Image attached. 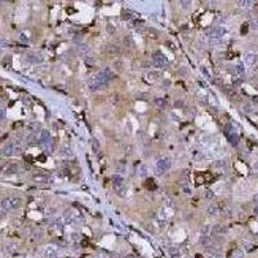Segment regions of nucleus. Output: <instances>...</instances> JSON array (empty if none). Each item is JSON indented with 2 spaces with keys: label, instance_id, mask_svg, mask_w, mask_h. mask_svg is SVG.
Masks as SVG:
<instances>
[{
  "label": "nucleus",
  "instance_id": "f257e3e1",
  "mask_svg": "<svg viewBox=\"0 0 258 258\" xmlns=\"http://www.w3.org/2000/svg\"><path fill=\"white\" fill-rule=\"evenodd\" d=\"M22 205V199L18 196H9V197H4L0 201V207L1 210L4 212H9V210H16L21 208Z\"/></svg>",
  "mask_w": 258,
  "mask_h": 258
},
{
  "label": "nucleus",
  "instance_id": "f03ea898",
  "mask_svg": "<svg viewBox=\"0 0 258 258\" xmlns=\"http://www.w3.org/2000/svg\"><path fill=\"white\" fill-rule=\"evenodd\" d=\"M171 167H172V160L171 159L169 158H163L156 163V165H155V173H156L158 176H163L171 169Z\"/></svg>",
  "mask_w": 258,
  "mask_h": 258
},
{
  "label": "nucleus",
  "instance_id": "7ed1b4c3",
  "mask_svg": "<svg viewBox=\"0 0 258 258\" xmlns=\"http://www.w3.org/2000/svg\"><path fill=\"white\" fill-rule=\"evenodd\" d=\"M17 146V141H10V142L5 143L4 146L1 147V151H0V154L3 155V156L5 158H9V156H13L14 155V148Z\"/></svg>",
  "mask_w": 258,
  "mask_h": 258
},
{
  "label": "nucleus",
  "instance_id": "20e7f679",
  "mask_svg": "<svg viewBox=\"0 0 258 258\" xmlns=\"http://www.w3.org/2000/svg\"><path fill=\"white\" fill-rule=\"evenodd\" d=\"M43 256L45 258H58L59 257V250L56 248L54 245H47L43 249Z\"/></svg>",
  "mask_w": 258,
  "mask_h": 258
},
{
  "label": "nucleus",
  "instance_id": "39448f33",
  "mask_svg": "<svg viewBox=\"0 0 258 258\" xmlns=\"http://www.w3.org/2000/svg\"><path fill=\"white\" fill-rule=\"evenodd\" d=\"M152 61L155 63V66H158V67H165V66L168 65V59H167V57H165L161 52H156V53H155L154 57H152Z\"/></svg>",
  "mask_w": 258,
  "mask_h": 258
},
{
  "label": "nucleus",
  "instance_id": "423d86ee",
  "mask_svg": "<svg viewBox=\"0 0 258 258\" xmlns=\"http://www.w3.org/2000/svg\"><path fill=\"white\" fill-rule=\"evenodd\" d=\"M112 185L118 190V194H120V191L124 190V178H123V176H120V174L112 176Z\"/></svg>",
  "mask_w": 258,
  "mask_h": 258
},
{
  "label": "nucleus",
  "instance_id": "0eeeda50",
  "mask_svg": "<svg viewBox=\"0 0 258 258\" xmlns=\"http://www.w3.org/2000/svg\"><path fill=\"white\" fill-rule=\"evenodd\" d=\"M62 218H63V220H66L67 222H75V221L79 220V214H77L75 210H72V209H67V210H65Z\"/></svg>",
  "mask_w": 258,
  "mask_h": 258
},
{
  "label": "nucleus",
  "instance_id": "6e6552de",
  "mask_svg": "<svg viewBox=\"0 0 258 258\" xmlns=\"http://www.w3.org/2000/svg\"><path fill=\"white\" fill-rule=\"evenodd\" d=\"M257 61H258V57H257L256 53H246L245 57H244V62H245L246 66H253V65H256Z\"/></svg>",
  "mask_w": 258,
  "mask_h": 258
},
{
  "label": "nucleus",
  "instance_id": "1a4fd4ad",
  "mask_svg": "<svg viewBox=\"0 0 258 258\" xmlns=\"http://www.w3.org/2000/svg\"><path fill=\"white\" fill-rule=\"evenodd\" d=\"M21 171V165L18 163H12L8 165V168L5 169V174H16Z\"/></svg>",
  "mask_w": 258,
  "mask_h": 258
},
{
  "label": "nucleus",
  "instance_id": "9d476101",
  "mask_svg": "<svg viewBox=\"0 0 258 258\" xmlns=\"http://www.w3.org/2000/svg\"><path fill=\"white\" fill-rule=\"evenodd\" d=\"M226 227L225 226H222V225H214L213 227H210V232L213 235H223V234H226Z\"/></svg>",
  "mask_w": 258,
  "mask_h": 258
},
{
  "label": "nucleus",
  "instance_id": "9b49d317",
  "mask_svg": "<svg viewBox=\"0 0 258 258\" xmlns=\"http://www.w3.org/2000/svg\"><path fill=\"white\" fill-rule=\"evenodd\" d=\"M154 103H155V106H156L158 108H160V110H164V108L168 107L167 100H165V98H161V97L155 98V100H154Z\"/></svg>",
  "mask_w": 258,
  "mask_h": 258
},
{
  "label": "nucleus",
  "instance_id": "f8f14e48",
  "mask_svg": "<svg viewBox=\"0 0 258 258\" xmlns=\"http://www.w3.org/2000/svg\"><path fill=\"white\" fill-rule=\"evenodd\" d=\"M102 72H103V75L106 76V79H107V80H111V79H114V77H115V74L112 72V70L110 69V67H106V69H103V70H102Z\"/></svg>",
  "mask_w": 258,
  "mask_h": 258
},
{
  "label": "nucleus",
  "instance_id": "ddd939ff",
  "mask_svg": "<svg viewBox=\"0 0 258 258\" xmlns=\"http://www.w3.org/2000/svg\"><path fill=\"white\" fill-rule=\"evenodd\" d=\"M90 145H92V150H93L94 152H100V150H101V145H100V142H98V139H97V138H92Z\"/></svg>",
  "mask_w": 258,
  "mask_h": 258
},
{
  "label": "nucleus",
  "instance_id": "4468645a",
  "mask_svg": "<svg viewBox=\"0 0 258 258\" xmlns=\"http://www.w3.org/2000/svg\"><path fill=\"white\" fill-rule=\"evenodd\" d=\"M49 138H51V134H49V132L47 129L41 130V136H40V141L43 143H48L49 142Z\"/></svg>",
  "mask_w": 258,
  "mask_h": 258
},
{
  "label": "nucleus",
  "instance_id": "2eb2a0df",
  "mask_svg": "<svg viewBox=\"0 0 258 258\" xmlns=\"http://www.w3.org/2000/svg\"><path fill=\"white\" fill-rule=\"evenodd\" d=\"M218 213H220V208H218V205H215V204L208 208V214L209 215H217Z\"/></svg>",
  "mask_w": 258,
  "mask_h": 258
},
{
  "label": "nucleus",
  "instance_id": "dca6fc26",
  "mask_svg": "<svg viewBox=\"0 0 258 258\" xmlns=\"http://www.w3.org/2000/svg\"><path fill=\"white\" fill-rule=\"evenodd\" d=\"M160 75H161L160 71H155V70H152V71L148 72L147 76H148V79L150 80H158L159 77H160Z\"/></svg>",
  "mask_w": 258,
  "mask_h": 258
},
{
  "label": "nucleus",
  "instance_id": "f3484780",
  "mask_svg": "<svg viewBox=\"0 0 258 258\" xmlns=\"http://www.w3.org/2000/svg\"><path fill=\"white\" fill-rule=\"evenodd\" d=\"M235 71L238 72V75L244 76V74H245V69H244V65H243V63H238V65L235 66Z\"/></svg>",
  "mask_w": 258,
  "mask_h": 258
},
{
  "label": "nucleus",
  "instance_id": "a211bd4d",
  "mask_svg": "<svg viewBox=\"0 0 258 258\" xmlns=\"http://www.w3.org/2000/svg\"><path fill=\"white\" fill-rule=\"evenodd\" d=\"M200 244L203 246H209L210 245V236H201V239H200Z\"/></svg>",
  "mask_w": 258,
  "mask_h": 258
},
{
  "label": "nucleus",
  "instance_id": "6ab92c4d",
  "mask_svg": "<svg viewBox=\"0 0 258 258\" xmlns=\"http://www.w3.org/2000/svg\"><path fill=\"white\" fill-rule=\"evenodd\" d=\"M138 174H139V177H146V176L148 174V171H147V167L146 165H141L139 167V169H138Z\"/></svg>",
  "mask_w": 258,
  "mask_h": 258
},
{
  "label": "nucleus",
  "instance_id": "aec40b11",
  "mask_svg": "<svg viewBox=\"0 0 258 258\" xmlns=\"http://www.w3.org/2000/svg\"><path fill=\"white\" fill-rule=\"evenodd\" d=\"M209 232H210V226H208V225L203 226V227H201V230H200L201 236H209Z\"/></svg>",
  "mask_w": 258,
  "mask_h": 258
},
{
  "label": "nucleus",
  "instance_id": "412c9836",
  "mask_svg": "<svg viewBox=\"0 0 258 258\" xmlns=\"http://www.w3.org/2000/svg\"><path fill=\"white\" fill-rule=\"evenodd\" d=\"M34 179H35L36 182H40V183L48 182V177H47V176H43V174H38V176H35Z\"/></svg>",
  "mask_w": 258,
  "mask_h": 258
},
{
  "label": "nucleus",
  "instance_id": "4be33fe9",
  "mask_svg": "<svg viewBox=\"0 0 258 258\" xmlns=\"http://www.w3.org/2000/svg\"><path fill=\"white\" fill-rule=\"evenodd\" d=\"M26 59H27L29 62H31V63H38V62H40V58H38L36 56H34V54L26 56Z\"/></svg>",
  "mask_w": 258,
  "mask_h": 258
},
{
  "label": "nucleus",
  "instance_id": "5701e85b",
  "mask_svg": "<svg viewBox=\"0 0 258 258\" xmlns=\"http://www.w3.org/2000/svg\"><path fill=\"white\" fill-rule=\"evenodd\" d=\"M244 256H245V253L240 249L234 250V253H232V258H244Z\"/></svg>",
  "mask_w": 258,
  "mask_h": 258
},
{
  "label": "nucleus",
  "instance_id": "b1692460",
  "mask_svg": "<svg viewBox=\"0 0 258 258\" xmlns=\"http://www.w3.org/2000/svg\"><path fill=\"white\" fill-rule=\"evenodd\" d=\"M204 197H205L207 200H212L214 197V192L212 191V190H205V192H204Z\"/></svg>",
  "mask_w": 258,
  "mask_h": 258
},
{
  "label": "nucleus",
  "instance_id": "393cba45",
  "mask_svg": "<svg viewBox=\"0 0 258 258\" xmlns=\"http://www.w3.org/2000/svg\"><path fill=\"white\" fill-rule=\"evenodd\" d=\"M123 18H124V20H129V21H133V20H134V16H133L132 12L126 10V12H124V14H123Z\"/></svg>",
  "mask_w": 258,
  "mask_h": 258
},
{
  "label": "nucleus",
  "instance_id": "a878e982",
  "mask_svg": "<svg viewBox=\"0 0 258 258\" xmlns=\"http://www.w3.org/2000/svg\"><path fill=\"white\" fill-rule=\"evenodd\" d=\"M106 31H107L110 35H112V34H115V31H116V29H115V26L112 23H108L107 26H106Z\"/></svg>",
  "mask_w": 258,
  "mask_h": 258
},
{
  "label": "nucleus",
  "instance_id": "bb28decb",
  "mask_svg": "<svg viewBox=\"0 0 258 258\" xmlns=\"http://www.w3.org/2000/svg\"><path fill=\"white\" fill-rule=\"evenodd\" d=\"M213 167H215V168H223V167H226V161L225 160H217V161L213 163Z\"/></svg>",
  "mask_w": 258,
  "mask_h": 258
},
{
  "label": "nucleus",
  "instance_id": "cd10ccee",
  "mask_svg": "<svg viewBox=\"0 0 258 258\" xmlns=\"http://www.w3.org/2000/svg\"><path fill=\"white\" fill-rule=\"evenodd\" d=\"M61 155H63V156H72V151H71V148H67V147H65L63 150L61 151Z\"/></svg>",
  "mask_w": 258,
  "mask_h": 258
},
{
  "label": "nucleus",
  "instance_id": "c85d7f7f",
  "mask_svg": "<svg viewBox=\"0 0 258 258\" xmlns=\"http://www.w3.org/2000/svg\"><path fill=\"white\" fill-rule=\"evenodd\" d=\"M36 138H38L36 134L33 133V134H30V136L27 137V142H29V143H34V142H36Z\"/></svg>",
  "mask_w": 258,
  "mask_h": 258
},
{
  "label": "nucleus",
  "instance_id": "c756f323",
  "mask_svg": "<svg viewBox=\"0 0 258 258\" xmlns=\"http://www.w3.org/2000/svg\"><path fill=\"white\" fill-rule=\"evenodd\" d=\"M179 5H181V8H183V9H189L190 5H191V1H179Z\"/></svg>",
  "mask_w": 258,
  "mask_h": 258
},
{
  "label": "nucleus",
  "instance_id": "7c9ffc66",
  "mask_svg": "<svg viewBox=\"0 0 258 258\" xmlns=\"http://www.w3.org/2000/svg\"><path fill=\"white\" fill-rule=\"evenodd\" d=\"M124 43H125V45H126V47H130V45H133V39L130 38V36H125V39H124Z\"/></svg>",
  "mask_w": 258,
  "mask_h": 258
},
{
  "label": "nucleus",
  "instance_id": "2f4dec72",
  "mask_svg": "<svg viewBox=\"0 0 258 258\" xmlns=\"http://www.w3.org/2000/svg\"><path fill=\"white\" fill-rule=\"evenodd\" d=\"M200 70H201V72L204 74V76H205L207 79H210V75H209V72H208V70L205 69V67H201Z\"/></svg>",
  "mask_w": 258,
  "mask_h": 258
},
{
  "label": "nucleus",
  "instance_id": "473e14b6",
  "mask_svg": "<svg viewBox=\"0 0 258 258\" xmlns=\"http://www.w3.org/2000/svg\"><path fill=\"white\" fill-rule=\"evenodd\" d=\"M106 51L110 53H115V52H118V48H115V45H108V48Z\"/></svg>",
  "mask_w": 258,
  "mask_h": 258
},
{
  "label": "nucleus",
  "instance_id": "72a5a7b5",
  "mask_svg": "<svg viewBox=\"0 0 258 258\" xmlns=\"http://www.w3.org/2000/svg\"><path fill=\"white\" fill-rule=\"evenodd\" d=\"M252 27L254 30H258V18H254L252 21Z\"/></svg>",
  "mask_w": 258,
  "mask_h": 258
},
{
  "label": "nucleus",
  "instance_id": "f704fd0d",
  "mask_svg": "<svg viewBox=\"0 0 258 258\" xmlns=\"http://www.w3.org/2000/svg\"><path fill=\"white\" fill-rule=\"evenodd\" d=\"M244 111H245V112H248V114H250V112H253V110H252V106H250V105H245V106H244Z\"/></svg>",
  "mask_w": 258,
  "mask_h": 258
},
{
  "label": "nucleus",
  "instance_id": "c9c22d12",
  "mask_svg": "<svg viewBox=\"0 0 258 258\" xmlns=\"http://www.w3.org/2000/svg\"><path fill=\"white\" fill-rule=\"evenodd\" d=\"M182 191L185 192V194H187V195H190V194H191V190H190V187H187V186H182Z\"/></svg>",
  "mask_w": 258,
  "mask_h": 258
},
{
  "label": "nucleus",
  "instance_id": "e433bc0d",
  "mask_svg": "<svg viewBox=\"0 0 258 258\" xmlns=\"http://www.w3.org/2000/svg\"><path fill=\"white\" fill-rule=\"evenodd\" d=\"M239 4H240V7H250L252 1H240Z\"/></svg>",
  "mask_w": 258,
  "mask_h": 258
},
{
  "label": "nucleus",
  "instance_id": "4c0bfd02",
  "mask_svg": "<svg viewBox=\"0 0 258 258\" xmlns=\"http://www.w3.org/2000/svg\"><path fill=\"white\" fill-rule=\"evenodd\" d=\"M5 118V110L4 108H0V121Z\"/></svg>",
  "mask_w": 258,
  "mask_h": 258
},
{
  "label": "nucleus",
  "instance_id": "58836bf2",
  "mask_svg": "<svg viewBox=\"0 0 258 258\" xmlns=\"http://www.w3.org/2000/svg\"><path fill=\"white\" fill-rule=\"evenodd\" d=\"M225 215H226V217H231V215H232V210L230 209V208H227V209L225 210Z\"/></svg>",
  "mask_w": 258,
  "mask_h": 258
},
{
  "label": "nucleus",
  "instance_id": "ea45409f",
  "mask_svg": "<svg viewBox=\"0 0 258 258\" xmlns=\"http://www.w3.org/2000/svg\"><path fill=\"white\" fill-rule=\"evenodd\" d=\"M85 62H87V63H93L94 59L92 58V57H89V56H87V57H85Z\"/></svg>",
  "mask_w": 258,
  "mask_h": 258
},
{
  "label": "nucleus",
  "instance_id": "a19ab883",
  "mask_svg": "<svg viewBox=\"0 0 258 258\" xmlns=\"http://www.w3.org/2000/svg\"><path fill=\"white\" fill-rule=\"evenodd\" d=\"M253 201H254V203H256L257 205H258V194H256V195H254V197H253Z\"/></svg>",
  "mask_w": 258,
  "mask_h": 258
},
{
  "label": "nucleus",
  "instance_id": "79ce46f5",
  "mask_svg": "<svg viewBox=\"0 0 258 258\" xmlns=\"http://www.w3.org/2000/svg\"><path fill=\"white\" fill-rule=\"evenodd\" d=\"M118 172H119V173H120V172H121V173H125V168H124V167H119V168H118Z\"/></svg>",
  "mask_w": 258,
  "mask_h": 258
},
{
  "label": "nucleus",
  "instance_id": "37998d69",
  "mask_svg": "<svg viewBox=\"0 0 258 258\" xmlns=\"http://www.w3.org/2000/svg\"><path fill=\"white\" fill-rule=\"evenodd\" d=\"M253 212H254V214H257V215H258V205H256V207H254Z\"/></svg>",
  "mask_w": 258,
  "mask_h": 258
},
{
  "label": "nucleus",
  "instance_id": "c03bdc74",
  "mask_svg": "<svg viewBox=\"0 0 258 258\" xmlns=\"http://www.w3.org/2000/svg\"><path fill=\"white\" fill-rule=\"evenodd\" d=\"M20 39H21V40H22V41H27V39L25 38V35H21V38H20Z\"/></svg>",
  "mask_w": 258,
  "mask_h": 258
},
{
  "label": "nucleus",
  "instance_id": "a18cd8bd",
  "mask_svg": "<svg viewBox=\"0 0 258 258\" xmlns=\"http://www.w3.org/2000/svg\"><path fill=\"white\" fill-rule=\"evenodd\" d=\"M176 107H177V106H183V102H176Z\"/></svg>",
  "mask_w": 258,
  "mask_h": 258
},
{
  "label": "nucleus",
  "instance_id": "49530a36",
  "mask_svg": "<svg viewBox=\"0 0 258 258\" xmlns=\"http://www.w3.org/2000/svg\"><path fill=\"white\" fill-rule=\"evenodd\" d=\"M0 212H1V207H0Z\"/></svg>",
  "mask_w": 258,
  "mask_h": 258
}]
</instances>
